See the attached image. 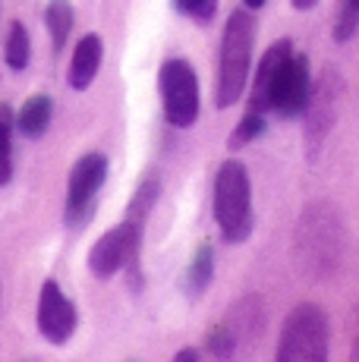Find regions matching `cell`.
<instances>
[{"instance_id": "obj_1", "label": "cell", "mask_w": 359, "mask_h": 362, "mask_svg": "<svg viewBox=\"0 0 359 362\" xmlns=\"http://www.w3.org/2000/svg\"><path fill=\"white\" fill-rule=\"evenodd\" d=\"M252 41H255V19L249 10H233L224 25L220 38V60H218V107H230L240 101L249 79L252 64Z\"/></svg>"}, {"instance_id": "obj_2", "label": "cell", "mask_w": 359, "mask_h": 362, "mask_svg": "<svg viewBox=\"0 0 359 362\" xmlns=\"http://www.w3.org/2000/svg\"><path fill=\"white\" fill-rule=\"evenodd\" d=\"M215 221L227 243H243L252 233V186L240 161H224L218 167Z\"/></svg>"}, {"instance_id": "obj_3", "label": "cell", "mask_w": 359, "mask_h": 362, "mask_svg": "<svg viewBox=\"0 0 359 362\" xmlns=\"http://www.w3.org/2000/svg\"><path fill=\"white\" fill-rule=\"evenodd\" d=\"M331 325L322 305L302 303L287 315L278 340V362H328Z\"/></svg>"}, {"instance_id": "obj_4", "label": "cell", "mask_w": 359, "mask_h": 362, "mask_svg": "<svg viewBox=\"0 0 359 362\" xmlns=\"http://www.w3.org/2000/svg\"><path fill=\"white\" fill-rule=\"evenodd\" d=\"M158 86H161V104L164 117L170 127L186 129L199 120V79L189 60L170 57L161 64L158 73Z\"/></svg>"}, {"instance_id": "obj_5", "label": "cell", "mask_w": 359, "mask_h": 362, "mask_svg": "<svg viewBox=\"0 0 359 362\" xmlns=\"http://www.w3.org/2000/svg\"><path fill=\"white\" fill-rule=\"evenodd\" d=\"M142 227L145 221L126 218L123 224H117L114 230H107L88 252V271L101 281L114 277L123 268H136L139 259V246H142Z\"/></svg>"}, {"instance_id": "obj_6", "label": "cell", "mask_w": 359, "mask_h": 362, "mask_svg": "<svg viewBox=\"0 0 359 362\" xmlns=\"http://www.w3.org/2000/svg\"><path fill=\"white\" fill-rule=\"evenodd\" d=\"M107 180V158L101 151H88L70 170V183H66V208L64 218L70 227H82L95 211V199L98 189Z\"/></svg>"}, {"instance_id": "obj_7", "label": "cell", "mask_w": 359, "mask_h": 362, "mask_svg": "<svg viewBox=\"0 0 359 362\" xmlns=\"http://www.w3.org/2000/svg\"><path fill=\"white\" fill-rule=\"evenodd\" d=\"M259 331H261V303L255 296H246L240 305H233L224 322H218L215 328L208 331L205 346H208V353L215 359L227 362L237 356L240 346L252 344V340L259 337Z\"/></svg>"}, {"instance_id": "obj_8", "label": "cell", "mask_w": 359, "mask_h": 362, "mask_svg": "<svg viewBox=\"0 0 359 362\" xmlns=\"http://www.w3.org/2000/svg\"><path fill=\"white\" fill-rule=\"evenodd\" d=\"M309 92H312V73H309V60L302 54H290L284 64L278 66L268 88V110L278 117H300L306 110Z\"/></svg>"}, {"instance_id": "obj_9", "label": "cell", "mask_w": 359, "mask_h": 362, "mask_svg": "<svg viewBox=\"0 0 359 362\" xmlns=\"http://www.w3.org/2000/svg\"><path fill=\"white\" fill-rule=\"evenodd\" d=\"M337 92H341V76L334 69H324L322 79L312 86L309 92V101H306V155L312 161L319 155L324 136L331 132L337 120Z\"/></svg>"}, {"instance_id": "obj_10", "label": "cell", "mask_w": 359, "mask_h": 362, "mask_svg": "<svg viewBox=\"0 0 359 362\" xmlns=\"http://www.w3.org/2000/svg\"><path fill=\"white\" fill-rule=\"evenodd\" d=\"M334 214H328L324 205H315L306 211L302 218V227H300V252L309 255L306 268L309 274L315 271H324L331 268L337 259V224H334Z\"/></svg>"}, {"instance_id": "obj_11", "label": "cell", "mask_w": 359, "mask_h": 362, "mask_svg": "<svg viewBox=\"0 0 359 362\" xmlns=\"http://www.w3.org/2000/svg\"><path fill=\"white\" fill-rule=\"evenodd\" d=\"M76 325H79V312L70 296L60 290L57 281H45L38 293V334L47 344L60 346L76 334Z\"/></svg>"}, {"instance_id": "obj_12", "label": "cell", "mask_w": 359, "mask_h": 362, "mask_svg": "<svg viewBox=\"0 0 359 362\" xmlns=\"http://www.w3.org/2000/svg\"><path fill=\"white\" fill-rule=\"evenodd\" d=\"M101 60H105V41H101L98 35L79 38V45H76V51H73V60H70V76H66L70 88L86 92L95 82V76H98Z\"/></svg>"}, {"instance_id": "obj_13", "label": "cell", "mask_w": 359, "mask_h": 362, "mask_svg": "<svg viewBox=\"0 0 359 362\" xmlns=\"http://www.w3.org/2000/svg\"><path fill=\"white\" fill-rule=\"evenodd\" d=\"M51 114H54V101L47 98V95H32V98L23 104V110L16 114V127L23 136L38 139L51 127Z\"/></svg>"}, {"instance_id": "obj_14", "label": "cell", "mask_w": 359, "mask_h": 362, "mask_svg": "<svg viewBox=\"0 0 359 362\" xmlns=\"http://www.w3.org/2000/svg\"><path fill=\"white\" fill-rule=\"evenodd\" d=\"M211 277H215V246H211V243H202V246H199V252L192 255L189 268H186L183 290L189 296L205 293V287L211 284Z\"/></svg>"}, {"instance_id": "obj_15", "label": "cell", "mask_w": 359, "mask_h": 362, "mask_svg": "<svg viewBox=\"0 0 359 362\" xmlns=\"http://www.w3.org/2000/svg\"><path fill=\"white\" fill-rule=\"evenodd\" d=\"M45 25H47V32H51L54 51H64L66 38H70V32H73V6H70V0H47Z\"/></svg>"}, {"instance_id": "obj_16", "label": "cell", "mask_w": 359, "mask_h": 362, "mask_svg": "<svg viewBox=\"0 0 359 362\" xmlns=\"http://www.w3.org/2000/svg\"><path fill=\"white\" fill-rule=\"evenodd\" d=\"M32 57V41L23 23H13L10 35H6V66L10 69H25Z\"/></svg>"}, {"instance_id": "obj_17", "label": "cell", "mask_w": 359, "mask_h": 362, "mask_svg": "<svg viewBox=\"0 0 359 362\" xmlns=\"http://www.w3.org/2000/svg\"><path fill=\"white\" fill-rule=\"evenodd\" d=\"M265 114H249V110H246L243 114V120H240V127L230 132V139H227V148H243V145H249L252 139H259L261 132H265Z\"/></svg>"}, {"instance_id": "obj_18", "label": "cell", "mask_w": 359, "mask_h": 362, "mask_svg": "<svg viewBox=\"0 0 359 362\" xmlns=\"http://www.w3.org/2000/svg\"><path fill=\"white\" fill-rule=\"evenodd\" d=\"M10 127H13L10 107H6V104H0V186L10 183V177H13V145H10Z\"/></svg>"}, {"instance_id": "obj_19", "label": "cell", "mask_w": 359, "mask_h": 362, "mask_svg": "<svg viewBox=\"0 0 359 362\" xmlns=\"http://www.w3.org/2000/svg\"><path fill=\"white\" fill-rule=\"evenodd\" d=\"M158 192H161L158 180L148 177V180H145V183L139 186V189H136L133 202H129V214H126V218H136V221H145V218H148V211L155 208V202H158Z\"/></svg>"}, {"instance_id": "obj_20", "label": "cell", "mask_w": 359, "mask_h": 362, "mask_svg": "<svg viewBox=\"0 0 359 362\" xmlns=\"http://www.w3.org/2000/svg\"><path fill=\"white\" fill-rule=\"evenodd\" d=\"M174 6L183 16L196 19V23H211V16L218 10V0H174Z\"/></svg>"}, {"instance_id": "obj_21", "label": "cell", "mask_w": 359, "mask_h": 362, "mask_svg": "<svg viewBox=\"0 0 359 362\" xmlns=\"http://www.w3.org/2000/svg\"><path fill=\"white\" fill-rule=\"evenodd\" d=\"M359 29V13L356 10H350L347 4L341 6V13H337V23H334V38L337 41H347V38H353Z\"/></svg>"}, {"instance_id": "obj_22", "label": "cell", "mask_w": 359, "mask_h": 362, "mask_svg": "<svg viewBox=\"0 0 359 362\" xmlns=\"http://www.w3.org/2000/svg\"><path fill=\"white\" fill-rule=\"evenodd\" d=\"M174 362H199V353L192 350V346H186V350H180L174 356Z\"/></svg>"}, {"instance_id": "obj_23", "label": "cell", "mask_w": 359, "mask_h": 362, "mask_svg": "<svg viewBox=\"0 0 359 362\" xmlns=\"http://www.w3.org/2000/svg\"><path fill=\"white\" fill-rule=\"evenodd\" d=\"M315 4H319V0H293L296 10H309V6H315Z\"/></svg>"}, {"instance_id": "obj_24", "label": "cell", "mask_w": 359, "mask_h": 362, "mask_svg": "<svg viewBox=\"0 0 359 362\" xmlns=\"http://www.w3.org/2000/svg\"><path fill=\"white\" fill-rule=\"evenodd\" d=\"M350 362H359V337H356V344H353V353H350Z\"/></svg>"}, {"instance_id": "obj_25", "label": "cell", "mask_w": 359, "mask_h": 362, "mask_svg": "<svg viewBox=\"0 0 359 362\" xmlns=\"http://www.w3.org/2000/svg\"><path fill=\"white\" fill-rule=\"evenodd\" d=\"M246 6H249V10H259V6H265V0H246Z\"/></svg>"}, {"instance_id": "obj_26", "label": "cell", "mask_w": 359, "mask_h": 362, "mask_svg": "<svg viewBox=\"0 0 359 362\" xmlns=\"http://www.w3.org/2000/svg\"><path fill=\"white\" fill-rule=\"evenodd\" d=\"M343 4H347L350 10H356V13H359V0H343Z\"/></svg>"}]
</instances>
